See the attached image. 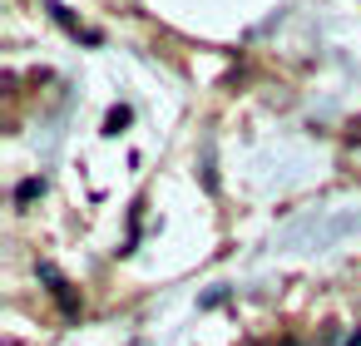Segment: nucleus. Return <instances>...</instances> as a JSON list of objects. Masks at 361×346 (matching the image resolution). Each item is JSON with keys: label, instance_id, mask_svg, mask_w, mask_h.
Wrapping results in <instances>:
<instances>
[{"label": "nucleus", "instance_id": "obj_1", "mask_svg": "<svg viewBox=\"0 0 361 346\" xmlns=\"http://www.w3.org/2000/svg\"><path fill=\"white\" fill-rule=\"evenodd\" d=\"M40 193H45V178H25V183H20V188H16V203H20V208H25V203H35V198H40Z\"/></svg>", "mask_w": 361, "mask_h": 346}, {"label": "nucleus", "instance_id": "obj_2", "mask_svg": "<svg viewBox=\"0 0 361 346\" xmlns=\"http://www.w3.org/2000/svg\"><path fill=\"white\" fill-rule=\"evenodd\" d=\"M129 124V104H119V109H109V119H104V134H119Z\"/></svg>", "mask_w": 361, "mask_h": 346}, {"label": "nucleus", "instance_id": "obj_3", "mask_svg": "<svg viewBox=\"0 0 361 346\" xmlns=\"http://www.w3.org/2000/svg\"><path fill=\"white\" fill-rule=\"evenodd\" d=\"M282 346H297V341H282Z\"/></svg>", "mask_w": 361, "mask_h": 346}]
</instances>
